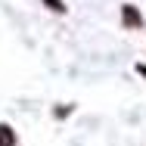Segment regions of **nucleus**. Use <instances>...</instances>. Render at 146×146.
Returning a JSON list of instances; mask_svg holds the SVG:
<instances>
[{
    "instance_id": "f257e3e1",
    "label": "nucleus",
    "mask_w": 146,
    "mask_h": 146,
    "mask_svg": "<svg viewBox=\"0 0 146 146\" xmlns=\"http://www.w3.org/2000/svg\"><path fill=\"white\" fill-rule=\"evenodd\" d=\"M121 19H124V28H140V25H143V16H140L131 3L121 9Z\"/></svg>"
},
{
    "instance_id": "f03ea898",
    "label": "nucleus",
    "mask_w": 146,
    "mask_h": 146,
    "mask_svg": "<svg viewBox=\"0 0 146 146\" xmlns=\"http://www.w3.org/2000/svg\"><path fill=\"white\" fill-rule=\"evenodd\" d=\"M0 146H16V134L6 124H0Z\"/></svg>"
},
{
    "instance_id": "7ed1b4c3",
    "label": "nucleus",
    "mask_w": 146,
    "mask_h": 146,
    "mask_svg": "<svg viewBox=\"0 0 146 146\" xmlns=\"http://www.w3.org/2000/svg\"><path fill=\"white\" fill-rule=\"evenodd\" d=\"M44 3H47L53 13H65V3H62V0H44Z\"/></svg>"
},
{
    "instance_id": "20e7f679",
    "label": "nucleus",
    "mask_w": 146,
    "mask_h": 146,
    "mask_svg": "<svg viewBox=\"0 0 146 146\" xmlns=\"http://www.w3.org/2000/svg\"><path fill=\"white\" fill-rule=\"evenodd\" d=\"M137 72H140V75H146V65H137Z\"/></svg>"
}]
</instances>
